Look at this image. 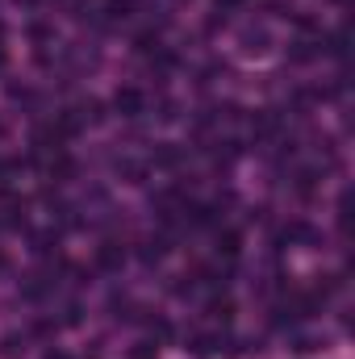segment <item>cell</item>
<instances>
[{
    "mask_svg": "<svg viewBox=\"0 0 355 359\" xmlns=\"http://www.w3.org/2000/svg\"><path fill=\"white\" fill-rule=\"evenodd\" d=\"M234 46H239L243 59H264L267 50H272V29H267L264 21H247V25L234 34Z\"/></svg>",
    "mask_w": 355,
    "mask_h": 359,
    "instance_id": "1",
    "label": "cell"
},
{
    "mask_svg": "<svg viewBox=\"0 0 355 359\" xmlns=\"http://www.w3.org/2000/svg\"><path fill=\"white\" fill-rule=\"evenodd\" d=\"M280 243H288V247H318L322 243V230L318 226H309V222H288L284 230H280Z\"/></svg>",
    "mask_w": 355,
    "mask_h": 359,
    "instance_id": "2",
    "label": "cell"
},
{
    "mask_svg": "<svg viewBox=\"0 0 355 359\" xmlns=\"http://www.w3.org/2000/svg\"><path fill=\"white\" fill-rule=\"evenodd\" d=\"M113 109H117L121 117H130V121H134V117H142V113H147V92H142V88H117V92H113Z\"/></svg>",
    "mask_w": 355,
    "mask_h": 359,
    "instance_id": "3",
    "label": "cell"
},
{
    "mask_svg": "<svg viewBox=\"0 0 355 359\" xmlns=\"http://www.w3.org/2000/svg\"><path fill=\"white\" fill-rule=\"evenodd\" d=\"M121 264H126V247L121 243H105L96 251V268L100 271H121Z\"/></svg>",
    "mask_w": 355,
    "mask_h": 359,
    "instance_id": "4",
    "label": "cell"
},
{
    "mask_svg": "<svg viewBox=\"0 0 355 359\" xmlns=\"http://www.w3.org/2000/svg\"><path fill=\"white\" fill-rule=\"evenodd\" d=\"M217 347H222V339H213V334H196L184 351H188L192 359H213L217 355Z\"/></svg>",
    "mask_w": 355,
    "mask_h": 359,
    "instance_id": "5",
    "label": "cell"
},
{
    "mask_svg": "<svg viewBox=\"0 0 355 359\" xmlns=\"http://www.w3.org/2000/svg\"><path fill=\"white\" fill-rule=\"evenodd\" d=\"M134 17V0H109L105 4V21L109 25H121V21H130Z\"/></svg>",
    "mask_w": 355,
    "mask_h": 359,
    "instance_id": "6",
    "label": "cell"
},
{
    "mask_svg": "<svg viewBox=\"0 0 355 359\" xmlns=\"http://www.w3.org/2000/svg\"><path fill=\"white\" fill-rule=\"evenodd\" d=\"M117 172H121L126 184H147V163H138V159H121Z\"/></svg>",
    "mask_w": 355,
    "mask_h": 359,
    "instance_id": "7",
    "label": "cell"
},
{
    "mask_svg": "<svg viewBox=\"0 0 355 359\" xmlns=\"http://www.w3.org/2000/svg\"><path fill=\"white\" fill-rule=\"evenodd\" d=\"M134 50H138V55H155V50H163V42H159V29H142V34L134 38Z\"/></svg>",
    "mask_w": 355,
    "mask_h": 359,
    "instance_id": "8",
    "label": "cell"
},
{
    "mask_svg": "<svg viewBox=\"0 0 355 359\" xmlns=\"http://www.w3.org/2000/svg\"><path fill=\"white\" fill-rule=\"evenodd\" d=\"M239 251H243V238H239V230H226V234H217V255L234 259Z\"/></svg>",
    "mask_w": 355,
    "mask_h": 359,
    "instance_id": "9",
    "label": "cell"
},
{
    "mask_svg": "<svg viewBox=\"0 0 355 359\" xmlns=\"http://www.w3.org/2000/svg\"><path fill=\"white\" fill-rule=\"evenodd\" d=\"M0 355L4 359H21L25 355V334H4V339H0Z\"/></svg>",
    "mask_w": 355,
    "mask_h": 359,
    "instance_id": "10",
    "label": "cell"
},
{
    "mask_svg": "<svg viewBox=\"0 0 355 359\" xmlns=\"http://www.w3.org/2000/svg\"><path fill=\"white\" fill-rule=\"evenodd\" d=\"M76 113H80V121H84V126H100V121H105V104H100V100H84Z\"/></svg>",
    "mask_w": 355,
    "mask_h": 359,
    "instance_id": "11",
    "label": "cell"
},
{
    "mask_svg": "<svg viewBox=\"0 0 355 359\" xmlns=\"http://www.w3.org/2000/svg\"><path fill=\"white\" fill-rule=\"evenodd\" d=\"M318 347H326V334H293V351H318Z\"/></svg>",
    "mask_w": 355,
    "mask_h": 359,
    "instance_id": "12",
    "label": "cell"
},
{
    "mask_svg": "<svg viewBox=\"0 0 355 359\" xmlns=\"http://www.w3.org/2000/svg\"><path fill=\"white\" fill-rule=\"evenodd\" d=\"M209 318H213V322H230V318H234V305H230L226 297H213V301H209Z\"/></svg>",
    "mask_w": 355,
    "mask_h": 359,
    "instance_id": "13",
    "label": "cell"
},
{
    "mask_svg": "<svg viewBox=\"0 0 355 359\" xmlns=\"http://www.w3.org/2000/svg\"><path fill=\"white\" fill-rule=\"evenodd\" d=\"M176 163H180V151L172 142H163V147L155 151V168H176Z\"/></svg>",
    "mask_w": 355,
    "mask_h": 359,
    "instance_id": "14",
    "label": "cell"
},
{
    "mask_svg": "<svg viewBox=\"0 0 355 359\" xmlns=\"http://www.w3.org/2000/svg\"><path fill=\"white\" fill-rule=\"evenodd\" d=\"M96 13H100L96 0H76V4H72V17H76V21H96Z\"/></svg>",
    "mask_w": 355,
    "mask_h": 359,
    "instance_id": "15",
    "label": "cell"
},
{
    "mask_svg": "<svg viewBox=\"0 0 355 359\" xmlns=\"http://www.w3.org/2000/svg\"><path fill=\"white\" fill-rule=\"evenodd\" d=\"M130 359H159V343H155V339H142V343H134Z\"/></svg>",
    "mask_w": 355,
    "mask_h": 359,
    "instance_id": "16",
    "label": "cell"
},
{
    "mask_svg": "<svg viewBox=\"0 0 355 359\" xmlns=\"http://www.w3.org/2000/svg\"><path fill=\"white\" fill-rule=\"evenodd\" d=\"M29 38L46 46V42H55V25H46V21H34V25H29Z\"/></svg>",
    "mask_w": 355,
    "mask_h": 359,
    "instance_id": "17",
    "label": "cell"
},
{
    "mask_svg": "<svg viewBox=\"0 0 355 359\" xmlns=\"http://www.w3.org/2000/svg\"><path fill=\"white\" fill-rule=\"evenodd\" d=\"M55 247H59V234H38L34 238V255H51Z\"/></svg>",
    "mask_w": 355,
    "mask_h": 359,
    "instance_id": "18",
    "label": "cell"
},
{
    "mask_svg": "<svg viewBox=\"0 0 355 359\" xmlns=\"http://www.w3.org/2000/svg\"><path fill=\"white\" fill-rule=\"evenodd\" d=\"M13 4H17V8H38L42 0H13Z\"/></svg>",
    "mask_w": 355,
    "mask_h": 359,
    "instance_id": "19",
    "label": "cell"
},
{
    "mask_svg": "<svg viewBox=\"0 0 355 359\" xmlns=\"http://www.w3.org/2000/svg\"><path fill=\"white\" fill-rule=\"evenodd\" d=\"M46 359H67V355H63V351H51V355H46Z\"/></svg>",
    "mask_w": 355,
    "mask_h": 359,
    "instance_id": "20",
    "label": "cell"
},
{
    "mask_svg": "<svg viewBox=\"0 0 355 359\" xmlns=\"http://www.w3.org/2000/svg\"><path fill=\"white\" fill-rule=\"evenodd\" d=\"M4 63H8V55H4V50H0V72H4Z\"/></svg>",
    "mask_w": 355,
    "mask_h": 359,
    "instance_id": "21",
    "label": "cell"
},
{
    "mask_svg": "<svg viewBox=\"0 0 355 359\" xmlns=\"http://www.w3.org/2000/svg\"><path fill=\"white\" fill-rule=\"evenodd\" d=\"M330 4H343V0H330Z\"/></svg>",
    "mask_w": 355,
    "mask_h": 359,
    "instance_id": "22",
    "label": "cell"
},
{
    "mask_svg": "<svg viewBox=\"0 0 355 359\" xmlns=\"http://www.w3.org/2000/svg\"><path fill=\"white\" fill-rule=\"evenodd\" d=\"M0 38H4V25H0Z\"/></svg>",
    "mask_w": 355,
    "mask_h": 359,
    "instance_id": "23",
    "label": "cell"
},
{
    "mask_svg": "<svg viewBox=\"0 0 355 359\" xmlns=\"http://www.w3.org/2000/svg\"><path fill=\"white\" fill-rule=\"evenodd\" d=\"M239 4H243V0H239Z\"/></svg>",
    "mask_w": 355,
    "mask_h": 359,
    "instance_id": "24",
    "label": "cell"
}]
</instances>
